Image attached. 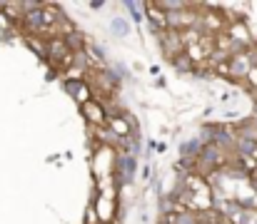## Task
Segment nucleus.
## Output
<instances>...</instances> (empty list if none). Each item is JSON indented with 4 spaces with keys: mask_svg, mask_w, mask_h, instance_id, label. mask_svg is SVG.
Listing matches in <instances>:
<instances>
[{
    "mask_svg": "<svg viewBox=\"0 0 257 224\" xmlns=\"http://www.w3.org/2000/svg\"><path fill=\"white\" fill-rule=\"evenodd\" d=\"M222 157H225V152H220L215 145H202L200 154H197V159L202 162L205 169H215V167H220V164H222Z\"/></svg>",
    "mask_w": 257,
    "mask_h": 224,
    "instance_id": "nucleus-1",
    "label": "nucleus"
},
{
    "mask_svg": "<svg viewBox=\"0 0 257 224\" xmlns=\"http://www.w3.org/2000/svg\"><path fill=\"white\" fill-rule=\"evenodd\" d=\"M45 58H50V60H55V63H65V60H70V50L65 48V43H63V38H60V35H58V38H53V40H48Z\"/></svg>",
    "mask_w": 257,
    "mask_h": 224,
    "instance_id": "nucleus-2",
    "label": "nucleus"
},
{
    "mask_svg": "<svg viewBox=\"0 0 257 224\" xmlns=\"http://www.w3.org/2000/svg\"><path fill=\"white\" fill-rule=\"evenodd\" d=\"M23 23H25V28H28V30H33V33H40L43 28H48L43 8H38V10H30V13H25V15H23Z\"/></svg>",
    "mask_w": 257,
    "mask_h": 224,
    "instance_id": "nucleus-3",
    "label": "nucleus"
},
{
    "mask_svg": "<svg viewBox=\"0 0 257 224\" xmlns=\"http://www.w3.org/2000/svg\"><path fill=\"white\" fill-rule=\"evenodd\" d=\"M60 38H63L65 48H68L73 55L85 50V38H83V33H78V30H68V33H65V35H60Z\"/></svg>",
    "mask_w": 257,
    "mask_h": 224,
    "instance_id": "nucleus-4",
    "label": "nucleus"
},
{
    "mask_svg": "<svg viewBox=\"0 0 257 224\" xmlns=\"http://www.w3.org/2000/svg\"><path fill=\"white\" fill-rule=\"evenodd\" d=\"M65 92L68 95H73L80 105H85L87 102V92H85V82L80 80V77H73V80H65Z\"/></svg>",
    "mask_w": 257,
    "mask_h": 224,
    "instance_id": "nucleus-5",
    "label": "nucleus"
},
{
    "mask_svg": "<svg viewBox=\"0 0 257 224\" xmlns=\"http://www.w3.org/2000/svg\"><path fill=\"white\" fill-rule=\"evenodd\" d=\"M200 149H202V142H200L197 137H192V140L182 142V147H180V157H182L185 162H190V159H197Z\"/></svg>",
    "mask_w": 257,
    "mask_h": 224,
    "instance_id": "nucleus-6",
    "label": "nucleus"
},
{
    "mask_svg": "<svg viewBox=\"0 0 257 224\" xmlns=\"http://www.w3.org/2000/svg\"><path fill=\"white\" fill-rule=\"evenodd\" d=\"M235 149L240 152V157H252L257 154V137H237Z\"/></svg>",
    "mask_w": 257,
    "mask_h": 224,
    "instance_id": "nucleus-7",
    "label": "nucleus"
},
{
    "mask_svg": "<svg viewBox=\"0 0 257 224\" xmlns=\"http://www.w3.org/2000/svg\"><path fill=\"white\" fill-rule=\"evenodd\" d=\"M230 73L235 75V77H245V75L250 73V60H247L245 55L232 58V60H230Z\"/></svg>",
    "mask_w": 257,
    "mask_h": 224,
    "instance_id": "nucleus-8",
    "label": "nucleus"
},
{
    "mask_svg": "<svg viewBox=\"0 0 257 224\" xmlns=\"http://www.w3.org/2000/svg\"><path fill=\"white\" fill-rule=\"evenodd\" d=\"M170 60H172V65H175L180 73H192V68H195L192 58H190V55H185V53H175Z\"/></svg>",
    "mask_w": 257,
    "mask_h": 224,
    "instance_id": "nucleus-9",
    "label": "nucleus"
},
{
    "mask_svg": "<svg viewBox=\"0 0 257 224\" xmlns=\"http://www.w3.org/2000/svg\"><path fill=\"white\" fill-rule=\"evenodd\" d=\"M110 30H112V35H117V38H125V35L130 33V25H127V20H125V18H112V23H110Z\"/></svg>",
    "mask_w": 257,
    "mask_h": 224,
    "instance_id": "nucleus-10",
    "label": "nucleus"
},
{
    "mask_svg": "<svg viewBox=\"0 0 257 224\" xmlns=\"http://www.w3.org/2000/svg\"><path fill=\"white\" fill-rule=\"evenodd\" d=\"M125 8L130 10V15H133V20L135 23H140L145 15H143V3H135V0H125Z\"/></svg>",
    "mask_w": 257,
    "mask_h": 224,
    "instance_id": "nucleus-11",
    "label": "nucleus"
},
{
    "mask_svg": "<svg viewBox=\"0 0 257 224\" xmlns=\"http://www.w3.org/2000/svg\"><path fill=\"white\" fill-rule=\"evenodd\" d=\"M172 219L170 224H197V217L190 214V212H182V214H170Z\"/></svg>",
    "mask_w": 257,
    "mask_h": 224,
    "instance_id": "nucleus-12",
    "label": "nucleus"
},
{
    "mask_svg": "<svg viewBox=\"0 0 257 224\" xmlns=\"http://www.w3.org/2000/svg\"><path fill=\"white\" fill-rule=\"evenodd\" d=\"M90 50H92V53H95V58H97V60H105V50H102V48H100V45H92V48H90Z\"/></svg>",
    "mask_w": 257,
    "mask_h": 224,
    "instance_id": "nucleus-13",
    "label": "nucleus"
},
{
    "mask_svg": "<svg viewBox=\"0 0 257 224\" xmlns=\"http://www.w3.org/2000/svg\"><path fill=\"white\" fill-rule=\"evenodd\" d=\"M252 127H255V132H257V117H252Z\"/></svg>",
    "mask_w": 257,
    "mask_h": 224,
    "instance_id": "nucleus-14",
    "label": "nucleus"
}]
</instances>
